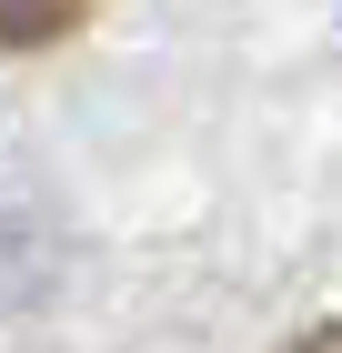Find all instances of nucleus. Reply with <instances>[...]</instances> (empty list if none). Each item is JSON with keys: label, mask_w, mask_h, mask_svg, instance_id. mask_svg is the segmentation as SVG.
Here are the masks:
<instances>
[{"label": "nucleus", "mask_w": 342, "mask_h": 353, "mask_svg": "<svg viewBox=\"0 0 342 353\" xmlns=\"http://www.w3.org/2000/svg\"><path fill=\"white\" fill-rule=\"evenodd\" d=\"M81 10L91 0H0V51H51L81 30Z\"/></svg>", "instance_id": "f257e3e1"}, {"label": "nucleus", "mask_w": 342, "mask_h": 353, "mask_svg": "<svg viewBox=\"0 0 342 353\" xmlns=\"http://www.w3.org/2000/svg\"><path fill=\"white\" fill-rule=\"evenodd\" d=\"M292 353H342V323H312V333H302Z\"/></svg>", "instance_id": "f03ea898"}]
</instances>
